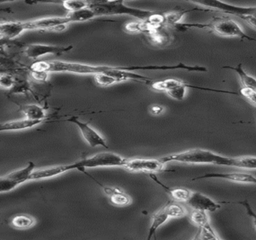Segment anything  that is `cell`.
Wrapping results in <instances>:
<instances>
[{
	"label": "cell",
	"mask_w": 256,
	"mask_h": 240,
	"mask_svg": "<svg viewBox=\"0 0 256 240\" xmlns=\"http://www.w3.org/2000/svg\"><path fill=\"white\" fill-rule=\"evenodd\" d=\"M67 16L70 19V22H76L90 20L94 19V18H96V15L92 9L88 7L78 12H70Z\"/></svg>",
	"instance_id": "d4e9b609"
},
{
	"label": "cell",
	"mask_w": 256,
	"mask_h": 240,
	"mask_svg": "<svg viewBox=\"0 0 256 240\" xmlns=\"http://www.w3.org/2000/svg\"><path fill=\"white\" fill-rule=\"evenodd\" d=\"M67 121L76 124L80 130L82 136L84 138L90 146H102L108 148L104 138L95 129L92 128L88 123L80 121L78 116H72Z\"/></svg>",
	"instance_id": "30bf717a"
},
{
	"label": "cell",
	"mask_w": 256,
	"mask_h": 240,
	"mask_svg": "<svg viewBox=\"0 0 256 240\" xmlns=\"http://www.w3.org/2000/svg\"><path fill=\"white\" fill-rule=\"evenodd\" d=\"M36 170L35 164L30 162L26 166L13 171L0 178V192L7 193L26 182L30 181L31 174Z\"/></svg>",
	"instance_id": "8992f818"
},
{
	"label": "cell",
	"mask_w": 256,
	"mask_h": 240,
	"mask_svg": "<svg viewBox=\"0 0 256 240\" xmlns=\"http://www.w3.org/2000/svg\"><path fill=\"white\" fill-rule=\"evenodd\" d=\"M209 178H220V180H228V181L240 183V184H256V176L241 172H208L192 178V181H198V180H209Z\"/></svg>",
	"instance_id": "8fae6325"
},
{
	"label": "cell",
	"mask_w": 256,
	"mask_h": 240,
	"mask_svg": "<svg viewBox=\"0 0 256 240\" xmlns=\"http://www.w3.org/2000/svg\"><path fill=\"white\" fill-rule=\"evenodd\" d=\"M11 90L13 93H26L30 90V86L26 80L16 78V82Z\"/></svg>",
	"instance_id": "f546056e"
},
{
	"label": "cell",
	"mask_w": 256,
	"mask_h": 240,
	"mask_svg": "<svg viewBox=\"0 0 256 240\" xmlns=\"http://www.w3.org/2000/svg\"><path fill=\"white\" fill-rule=\"evenodd\" d=\"M150 86L154 90L166 92L170 98L176 100H184L187 88L210 92L233 94V96H238L240 94V92L229 91V90H216V88H209V87L192 85V84H186V82H184V81L173 79V78L162 80H152L150 82Z\"/></svg>",
	"instance_id": "277c9868"
},
{
	"label": "cell",
	"mask_w": 256,
	"mask_h": 240,
	"mask_svg": "<svg viewBox=\"0 0 256 240\" xmlns=\"http://www.w3.org/2000/svg\"><path fill=\"white\" fill-rule=\"evenodd\" d=\"M164 165L166 163L160 158H134L128 159L124 168L130 172L154 174L164 170Z\"/></svg>",
	"instance_id": "9c48e42d"
},
{
	"label": "cell",
	"mask_w": 256,
	"mask_h": 240,
	"mask_svg": "<svg viewBox=\"0 0 256 240\" xmlns=\"http://www.w3.org/2000/svg\"><path fill=\"white\" fill-rule=\"evenodd\" d=\"M43 121L38 120H30L25 118L23 120H14V121L7 122L0 126V132H10V130H26L32 128L35 126H38Z\"/></svg>",
	"instance_id": "ac0fdd59"
},
{
	"label": "cell",
	"mask_w": 256,
	"mask_h": 240,
	"mask_svg": "<svg viewBox=\"0 0 256 240\" xmlns=\"http://www.w3.org/2000/svg\"><path fill=\"white\" fill-rule=\"evenodd\" d=\"M222 68L234 70L238 75L240 80L242 84V88L256 90V78L246 72L241 63L236 66H223Z\"/></svg>",
	"instance_id": "d6986e66"
},
{
	"label": "cell",
	"mask_w": 256,
	"mask_h": 240,
	"mask_svg": "<svg viewBox=\"0 0 256 240\" xmlns=\"http://www.w3.org/2000/svg\"><path fill=\"white\" fill-rule=\"evenodd\" d=\"M164 110V108L162 106H160V105H154V106H151L150 108V112L154 115H158V114H161L162 112Z\"/></svg>",
	"instance_id": "e575fe53"
},
{
	"label": "cell",
	"mask_w": 256,
	"mask_h": 240,
	"mask_svg": "<svg viewBox=\"0 0 256 240\" xmlns=\"http://www.w3.org/2000/svg\"><path fill=\"white\" fill-rule=\"evenodd\" d=\"M104 193L110 198V202L118 206H126L132 202V199L125 192L118 187L103 188Z\"/></svg>",
	"instance_id": "e0dca14e"
},
{
	"label": "cell",
	"mask_w": 256,
	"mask_h": 240,
	"mask_svg": "<svg viewBox=\"0 0 256 240\" xmlns=\"http://www.w3.org/2000/svg\"><path fill=\"white\" fill-rule=\"evenodd\" d=\"M26 31L23 21H14V22H2L0 25V34L1 39L14 38Z\"/></svg>",
	"instance_id": "2e32d148"
},
{
	"label": "cell",
	"mask_w": 256,
	"mask_h": 240,
	"mask_svg": "<svg viewBox=\"0 0 256 240\" xmlns=\"http://www.w3.org/2000/svg\"><path fill=\"white\" fill-rule=\"evenodd\" d=\"M240 96H244L256 108V90H250V88H241L240 90Z\"/></svg>",
	"instance_id": "d6a6232c"
},
{
	"label": "cell",
	"mask_w": 256,
	"mask_h": 240,
	"mask_svg": "<svg viewBox=\"0 0 256 240\" xmlns=\"http://www.w3.org/2000/svg\"><path fill=\"white\" fill-rule=\"evenodd\" d=\"M62 6L70 12H78L89 7L90 2L86 1H64Z\"/></svg>",
	"instance_id": "4316f807"
},
{
	"label": "cell",
	"mask_w": 256,
	"mask_h": 240,
	"mask_svg": "<svg viewBox=\"0 0 256 240\" xmlns=\"http://www.w3.org/2000/svg\"><path fill=\"white\" fill-rule=\"evenodd\" d=\"M148 37L152 43L156 45L164 46L170 42V36L164 27L154 28L148 33Z\"/></svg>",
	"instance_id": "7402d4cb"
},
{
	"label": "cell",
	"mask_w": 256,
	"mask_h": 240,
	"mask_svg": "<svg viewBox=\"0 0 256 240\" xmlns=\"http://www.w3.org/2000/svg\"><path fill=\"white\" fill-rule=\"evenodd\" d=\"M178 30H184L188 28H200L209 30L212 32L220 36L228 38H240L250 42H256V38L247 34L240 26L228 18L215 16L209 22L205 24H178L175 26Z\"/></svg>",
	"instance_id": "7a4b0ae2"
},
{
	"label": "cell",
	"mask_w": 256,
	"mask_h": 240,
	"mask_svg": "<svg viewBox=\"0 0 256 240\" xmlns=\"http://www.w3.org/2000/svg\"><path fill=\"white\" fill-rule=\"evenodd\" d=\"M94 78H95L96 84L101 86H108L112 84H114L115 82H118L115 78L110 75L106 74H97L94 75Z\"/></svg>",
	"instance_id": "f1b7e54d"
},
{
	"label": "cell",
	"mask_w": 256,
	"mask_h": 240,
	"mask_svg": "<svg viewBox=\"0 0 256 240\" xmlns=\"http://www.w3.org/2000/svg\"><path fill=\"white\" fill-rule=\"evenodd\" d=\"M31 76L36 80L40 82H44L48 78V73L44 72H38V70H31Z\"/></svg>",
	"instance_id": "836d02e7"
},
{
	"label": "cell",
	"mask_w": 256,
	"mask_h": 240,
	"mask_svg": "<svg viewBox=\"0 0 256 240\" xmlns=\"http://www.w3.org/2000/svg\"><path fill=\"white\" fill-rule=\"evenodd\" d=\"M151 218H152V223H151L149 232H148V240H150L155 235L157 230L160 226H162L169 218H170L166 205L161 210L156 212L155 214H152Z\"/></svg>",
	"instance_id": "ffe728a7"
},
{
	"label": "cell",
	"mask_w": 256,
	"mask_h": 240,
	"mask_svg": "<svg viewBox=\"0 0 256 240\" xmlns=\"http://www.w3.org/2000/svg\"><path fill=\"white\" fill-rule=\"evenodd\" d=\"M128 159L121 157L116 153L104 152L98 153L89 158H85L78 162H74L76 170H84L86 168H104V166H125Z\"/></svg>",
	"instance_id": "5b68a950"
},
{
	"label": "cell",
	"mask_w": 256,
	"mask_h": 240,
	"mask_svg": "<svg viewBox=\"0 0 256 240\" xmlns=\"http://www.w3.org/2000/svg\"><path fill=\"white\" fill-rule=\"evenodd\" d=\"M233 204L242 206L245 208L247 214L252 219L253 224H254V228H256V212L254 211V210H253L252 206L250 205V202H248V200L246 199L244 200L233 202Z\"/></svg>",
	"instance_id": "4dcf8cb0"
},
{
	"label": "cell",
	"mask_w": 256,
	"mask_h": 240,
	"mask_svg": "<svg viewBox=\"0 0 256 240\" xmlns=\"http://www.w3.org/2000/svg\"><path fill=\"white\" fill-rule=\"evenodd\" d=\"M160 159L166 164L174 162L187 164H214L256 170V157L254 156L228 157L203 148H192L164 156Z\"/></svg>",
	"instance_id": "6da1fadb"
},
{
	"label": "cell",
	"mask_w": 256,
	"mask_h": 240,
	"mask_svg": "<svg viewBox=\"0 0 256 240\" xmlns=\"http://www.w3.org/2000/svg\"><path fill=\"white\" fill-rule=\"evenodd\" d=\"M90 8L94 10L96 16L112 15H128L146 21L154 12L143 9L128 7L124 1L90 2Z\"/></svg>",
	"instance_id": "3957f363"
},
{
	"label": "cell",
	"mask_w": 256,
	"mask_h": 240,
	"mask_svg": "<svg viewBox=\"0 0 256 240\" xmlns=\"http://www.w3.org/2000/svg\"><path fill=\"white\" fill-rule=\"evenodd\" d=\"M196 238L204 240H220V236H218V235L216 234L215 230H214L212 226L199 229Z\"/></svg>",
	"instance_id": "83f0119b"
},
{
	"label": "cell",
	"mask_w": 256,
	"mask_h": 240,
	"mask_svg": "<svg viewBox=\"0 0 256 240\" xmlns=\"http://www.w3.org/2000/svg\"><path fill=\"white\" fill-rule=\"evenodd\" d=\"M25 30H52L64 31L70 24L68 16H50L34 20L23 21Z\"/></svg>",
	"instance_id": "ba28073f"
},
{
	"label": "cell",
	"mask_w": 256,
	"mask_h": 240,
	"mask_svg": "<svg viewBox=\"0 0 256 240\" xmlns=\"http://www.w3.org/2000/svg\"><path fill=\"white\" fill-rule=\"evenodd\" d=\"M150 176L157 184L161 186L164 189V190H166V192L170 195V198L173 199L174 201L179 202H186V204L187 201L188 200L192 194L193 192H192L190 189L185 188L168 187V186H164L162 182H161L154 174H151Z\"/></svg>",
	"instance_id": "9a60e30c"
},
{
	"label": "cell",
	"mask_w": 256,
	"mask_h": 240,
	"mask_svg": "<svg viewBox=\"0 0 256 240\" xmlns=\"http://www.w3.org/2000/svg\"><path fill=\"white\" fill-rule=\"evenodd\" d=\"M16 82V78L8 74H1L0 75V86L4 88H12Z\"/></svg>",
	"instance_id": "1f68e13d"
},
{
	"label": "cell",
	"mask_w": 256,
	"mask_h": 240,
	"mask_svg": "<svg viewBox=\"0 0 256 240\" xmlns=\"http://www.w3.org/2000/svg\"><path fill=\"white\" fill-rule=\"evenodd\" d=\"M166 206L170 218L185 217L188 214V210L180 202L172 201L166 204Z\"/></svg>",
	"instance_id": "484cf974"
},
{
	"label": "cell",
	"mask_w": 256,
	"mask_h": 240,
	"mask_svg": "<svg viewBox=\"0 0 256 240\" xmlns=\"http://www.w3.org/2000/svg\"><path fill=\"white\" fill-rule=\"evenodd\" d=\"M20 110L25 116V118L30 120L44 121L46 111L42 106L36 104H24L20 106Z\"/></svg>",
	"instance_id": "44dd1931"
},
{
	"label": "cell",
	"mask_w": 256,
	"mask_h": 240,
	"mask_svg": "<svg viewBox=\"0 0 256 240\" xmlns=\"http://www.w3.org/2000/svg\"><path fill=\"white\" fill-rule=\"evenodd\" d=\"M76 170L74 164L66 165H58V166H49L44 169L35 170L31 174L30 180H40L50 178L52 177L58 176L64 172Z\"/></svg>",
	"instance_id": "5bb4252c"
},
{
	"label": "cell",
	"mask_w": 256,
	"mask_h": 240,
	"mask_svg": "<svg viewBox=\"0 0 256 240\" xmlns=\"http://www.w3.org/2000/svg\"><path fill=\"white\" fill-rule=\"evenodd\" d=\"M190 220L193 224L198 228V229L211 226L208 212L193 210L190 214Z\"/></svg>",
	"instance_id": "cb8c5ba5"
},
{
	"label": "cell",
	"mask_w": 256,
	"mask_h": 240,
	"mask_svg": "<svg viewBox=\"0 0 256 240\" xmlns=\"http://www.w3.org/2000/svg\"><path fill=\"white\" fill-rule=\"evenodd\" d=\"M202 6L208 8L210 10H216V12H223L234 16L240 18V16H252L256 19V6H236L223 2L215 1V0H205L202 1Z\"/></svg>",
	"instance_id": "52a82bcc"
},
{
	"label": "cell",
	"mask_w": 256,
	"mask_h": 240,
	"mask_svg": "<svg viewBox=\"0 0 256 240\" xmlns=\"http://www.w3.org/2000/svg\"><path fill=\"white\" fill-rule=\"evenodd\" d=\"M186 204L193 210H202L208 212H214L221 208L220 202H216L209 196L198 192H192Z\"/></svg>",
	"instance_id": "4fadbf2b"
},
{
	"label": "cell",
	"mask_w": 256,
	"mask_h": 240,
	"mask_svg": "<svg viewBox=\"0 0 256 240\" xmlns=\"http://www.w3.org/2000/svg\"><path fill=\"white\" fill-rule=\"evenodd\" d=\"M72 46H60L54 45L40 44H29L25 49V54L30 58H38L48 54L61 55L72 49Z\"/></svg>",
	"instance_id": "7c38bea8"
},
{
	"label": "cell",
	"mask_w": 256,
	"mask_h": 240,
	"mask_svg": "<svg viewBox=\"0 0 256 240\" xmlns=\"http://www.w3.org/2000/svg\"><path fill=\"white\" fill-rule=\"evenodd\" d=\"M36 224L34 217L28 214H18L12 218L11 225L18 230H28L32 228Z\"/></svg>",
	"instance_id": "603a6c76"
}]
</instances>
